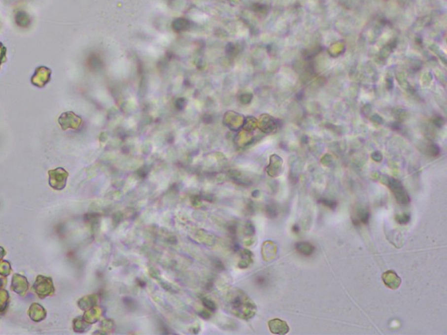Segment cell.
I'll use <instances>...</instances> for the list:
<instances>
[{
  "label": "cell",
  "mask_w": 447,
  "mask_h": 335,
  "mask_svg": "<svg viewBox=\"0 0 447 335\" xmlns=\"http://www.w3.org/2000/svg\"><path fill=\"white\" fill-rule=\"evenodd\" d=\"M4 283H5V280L4 278H0V288H2L4 286Z\"/></svg>",
  "instance_id": "7c38bea8"
},
{
  "label": "cell",
  "mask_w": 447,
  "mask_h": 335,
  "mask_svg": "<svg viewBox=\"0 0 447 335\" xmlns=\"http://www.w3.org/2000/svg\"><path fill=\"white\" fill-rule=\"evenodd\" d=\"M33 291L41 300L48 296H53L55 293L53 279L42 275H38L33 286Z\"/></svg>",
  "instance_id": "6da1fadb"
},
{
  "label": "cell",
  "mask_w": 447,
  "mask_h": 335,
  "mask_svg": "<svg viewBox=\"0 0 447 335\" xmlns=\"http://www.w3.org/2000/svg\"><path fill=\"white\" fill-rule=\"evenodd\" d=\"M269 327L272 333L277 335H285L288 333V326L286 322L280 320H273L269 322Z\"/></svg>",
  "instance_id": "52a82bcc"
},
{
  "label": "cell",
  "mask_w": 447,
  "mask_h": 335,
  "mask_svg": "<svg viewBox=\"0 0 447 335\" xmlns=\"http://www.w3.org/2000/svg\"><path fill=\"white\" fill-rule=\"evenodd\" d=\"M297 250L304 255H310L313 251V247L309 243H300L297 244Z\"/></svg>",
  "instance_id": "30bf717a"
},
{
  "label": "cell",
  "mask_w": 447,
  "mask_h": 335,
  "mask_svg": "<svg viewBox=\"0 0 447 335\" xmlns=\"http://www.w3.org/2000/svg\"><path fill=\"white\" fill-rule=\"evenodd\" d=\"M9 293L5 290H0V313L4 312L8 306L9 302Z\"/></svg>",
  "instance_id": "ba28073f"
},
{
  "label": "cell",
  "mask_w": 447,
  "mask_h": 335,
  "mask_svg": "<svg viewBox=\"0 0 447 335\" xmlns=\"http://www.w3.org/2000/svg\"><path fill=\"white\" fill-rule=\"evenodd\" d=\"M49 185L55 191H62L66 187L69 173L62 168H58L48 172Z\"/></svg>",
  "instance_id": "7a4b0ae2"
},
{
  "label": "cell",
  "mask_w": 447,
  "mask_h": 335,
  "mask_svg": "<svg viewBox=\"0 0 447 335\" xmlns=\"http://www.w3.org/2000/svg\"><path fill=\"white\" fill-rule=\"evenodd\" d=\"M5 254H6V251H4V248L0 246V262L2 261V259L5 256Z\"/></svg>",
  "instance_id": "8fae6325"
},
{
  "label": "cell",
  "mask_w": 447,
  "mask_h": 335,
  "mask_svg": "<svg viewBox=\"0 0 447 335\" xmlns=\"http://www.w3.org/2000/svg\"><path fill=\"white\" fill-rule=\"evenodd\" d=\"M389 186H390V190L393 191L394 195L398 199V202H400V203H404V204L409 202V198L400 183H398V181H396V180L390 179Z\"/></svg>",
  "instance_id": "277c9868"
},
{
  "label": "cell",
  "mask_w": 447,
  "mask_h": 335,
  "mask_svg": "<svg viewBox=\"0 0 447 335\" xmlns=\"http://www.w3.org/2000/svg\"><path fill=\"white\" fill-rule=\"evenodd\" d=\"M382 279L385 283L386 286L392 289H396L399 287L400 283H401L400 278L394 272L393 270H389L385 272L384 274L382 275Z\"/></svg>",
  "instance_id": "8992f818"
},
{
  "label": "cell",
  "mask_w": 447,
  "mask_h": 335,
  "mask_svg": "<svg viewBox=\"0 0 447 335\" xmlns=\"http://www.w3.org/2000/svg\"><path fill=\"white\" fill-rule=\"evenodd\" d=\"M12 272V267L8 261H1L0 262V275L3 277H7Z\"/></svg>",
  "instance_id": "9c48e42d"
},
{
  "label": "cell",
  "mask_w": 447,
  "mask_h": 335,
  "mask_svg": "<svg viewBox=\"0 0 447 335\" xmlns=\"http://www.w3.org/2000/svg\"><path fill=\"white\" fill-rule=\"evenodd\" d=\"M28 315L33 321L40 322L46 318V311L42 305L38 303H34L28 310Z\"/></svg>",
  "instance_id": "5b68a950"
},
{
  "label": "cell",
  "mask_w": 447,
  "mask_h": 335,
  "mask_svg": "<svg viewBox=\"0 0 447 335\" xmlns=\"http://www.w3.org/2000/svg\"><path fill=\"white\" fill-rule=\"evenodd\" d=\"M11 288L13 292L18 293L20 296H25L29 289V283L26 277L18 273H14L12 277Z\"/></svg>",
  "instance_id": "3957f363"
}]
</instances>
